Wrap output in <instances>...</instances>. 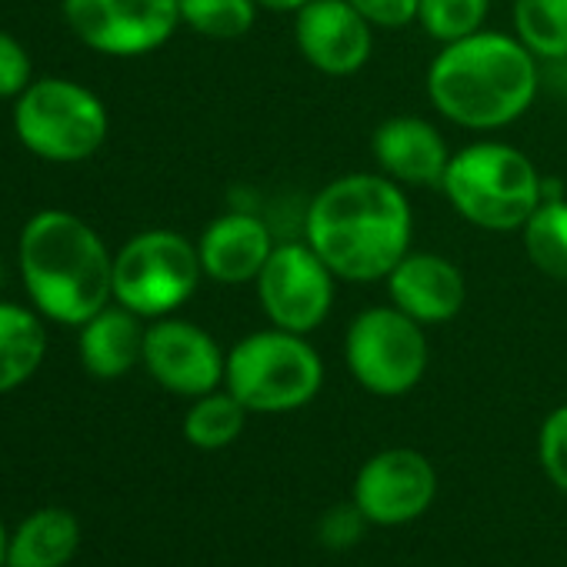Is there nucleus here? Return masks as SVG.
Returning <instances> with one entry per match:
<instances>
[{
    "mask_svg": "<svg viewBox=\"0 0 567 567\" xmlns=\"http://www.w3.org/2000/svg\"><path fill=\"white\" fill-rule=\"evenodd\" d=\"M537 461L547 474V481L567 494V404L554 408L537 431Z\"/></svg>",
    "mask_w": 567,
    "mask_h": 567,
    "instance_id": "obj_25",
    "label": "nucleus"
},
{
    "mask_svg": "<svg viewBox=\"0 0 567 567\" xmlns=\"http://www.w3.org/2000/svg\"><path fill=\"white\" fill-rule=\"evenodd\" d=\"M107 127L104 101L68 78L31 81L14 107V131L21 144L51 164L94 157L107 141Z\"/></svg>",
    "mask_w": 567,
    "mask_h": 567,
    "instance_id": "obj_6",
    "label": "nucleus"
},
{
    "mask_svg": "<svg viewBox=\"0 0 567 567\" xmlns=\"http://www.w3.org/2000/svg\"><path fill=\"white\" fill-rule=\"evenodd\" d=\"M371 154L378 171L401 187H441L454 151L431 121L417 114H394L374 127Z\"/></svg>",
    "mask_w": 567,
    "mask_h": 567,
    "instance_id": "obj_15",
    "label": "nucleus"
},
{
    "mask_svg": "<svg viewBox=\"0 0 567 567\" xmlns=\"http://www.w3.org/2000/svg\"><path fill=\"white\" fill-rule=\"evenodd\" d=\"M384 284H388L391 305L424 328L454 321L467 301V280L461 267L444 254L411 250L388 274Z\"/></svg>",
    "mask_w": 567,
    "mask_h": 567,
    "instance_id": "obj_14",
    "label": "nucleus"
},
{
    "mask_svg": "<svg viewBox=\"0 0 567 567\" xmlns=\"http://www.w3.org/2000/svg\"><path fill=\"white\" fill-rule=\"evenodd\" d=\"M527 260L550 280L567 284V200L550 197L534 207L520 227Z\"/></svg>",
    "mask_w": 567,
    "mask_h": 567,
    "instance_id": "obj_21",
    "label": "nucleus"
},
{
    "mask_svg": "<svg viewBox=\"0 0 567 567\" xmlns=\"http://www.w3.org/2000/svg\"><path fill=\"white\" fill-rule=\"evenodd\" d=\"M487 14L491 0H421L417 4V24L437 44H451L484 31Z\"/></svg>",
    "mask_w": 567,
    "mask_h": 567,
    "instance_id": "obj_24",
    "label": "nucleus"
},
{
    "mask_svg": "<svg viewBox=\"0 0 567 567\" xmlns=\"http://www.w3.org/2000/svg\"><path fill=\"white\" fill-rule=\"evenodd\" d=\"M8 527H4V520H0V567H8Z\"/></svg>",
    "mask_w": 567,
    "mask_h": 567,
    "instance_id": "obj_30",
    "label": "nucleus"
},
{
    "mask_svg": "<svg viewBox=\"0 0 567 567\" xmlns=\"http://www.w3.org/2000/svg\"><path fill=\"white\" fill-rule=\"evenodd\" d=\"M81 547V524L64 507L28 514L8 537V567H64Z\"/></svg>",
    "mask_w": 567,
    "mask_h": 567,
    "instance_id": "obj_18",
    "label": "nucleus"
},
{
    "mask_svg": "<svg viewBox=\"0 0 567 567\" xmlns=\"http://www.w3.org/2000/svg\"><path fill=\"white\" fill-rule=\"evenodd\" d=\"M141 364L164 391L194 401L207 391L224 388L227 351L200 324L171 315V318L151 321L144 334Z\"/></svg>",
    "mask_w": 567,
    "mask_h": 567,
    "instance_id": "obj_12",
    "label": "nucleus"
},
{
    "mask_svg": "<svg viewBox=\"0 0 567 567\" xmlns=\"http://www.w3.org/2000/svg\"><path fill=\"white\" fill-rule=\"evenodd\" d=\"M348 4L374 28V31H401L417 24L421 0H348Z\"/></svg>",
    "mask_w": 567,
    "mask_h": 567,
    "instance_id": "obj_28",
    "label": "nucleus"
},
{
    "mask_svg": "<svg viewBox=\"0 0 567 567\" xmlns=\"http://www.w3.org/2000/svg\"><path fill=\"white\" fill-rule=\"evenodd\" d=\"M344 364L368 394L404 398L427 374V328L394 305L364 308L344 334Z\"/></svg>",
    "mask_w": 567,
    "mask_h": 567,
    "instance_id": "obj_8",
    "label": "nucleus"
},
{
    "mask_svg": "<svg viewBox=\"0 0 567 567\" xmlns=\"http://www.w3.org/2000/svg\"><path fill=\"white\" fill-rule=\"evenodd\" d=\"M305 240L338 280H388V274L411 254L414 210L404 187L381 171L341 174L311 197Z\"/></svg>",
    "mask_w": 567,
    "mask_h": 567,
    "instance_id": "obj_1",
    "label": "nucleus"
},
{
    "mask_svg": "<svg viewBox=\"0 0 567 567\" xmlns=\"http://www.w3.org/2000/svg\"><path fill=\"white\" fill-rule=\"evenodd\" d=\"M254 284L264 318L280 331L315 334L334 311L338 277L308 240L274 244Z\"/></svg>",
    "mask_w": 567,
    "mask_h": 567,
    "instance_id": "obj_9",
    "label": "nucleus"
},
{
    "mask_svg": "<svg viewBox=\"0 0 567 567\" xmlns=\"http://www.w3.org/2000/svg\"><path fill=\"white\" fill-rule=\"evenodd\" d=\"M441 194L467 224L507 234L520 230L544 200L534 161L504 141H474L451 154Z\"/></svg>",
    "mask_w": 567,
    "mask_h": 567,
    "instance_id": "obj_4",
    "label": "nucleus"
},
{
    "mask_svg": "<svg viewBox=\"0 0 567 567\" xmlns=\"http://www.w3.org/2000/svg\"><path fill=\"white\" fill-rule=\"evenodd\" d=\"M64 21L81 44L107 58H141L164 48L177 24V0H64Z\"/></svg>",
    "mask_w": 567,
    "mask_h": 567,
    "instance_id": "obj_10",
    "label": "nucleus"
},
{
    "mask_svg": "<svg viewBox=\"0 0 567 567\" xmlns=\"http://www.w3.org/2000/svg\"><path fill=\"white\" fill-rule=\"evenodd\" d=\"M351 497L371 524L401 527L434 504L437 471L414 447H384L361 464Z\"/></svg>",
    "mask_w": 567,
    "mask_h": 567,
    "instance_id": "obj_11",
    "label": "nucleus"
},
{
    "mask_svg": "<svg viewBox=\"0 0 567 567\" xmlns=\"http://www.w3.org/2000/svg\"><path fill=\"white\" fill-rule=\"evenodd\" d=\"M181 24L210 41H240L257 24V0H177Z\"/></svg>",
    "mask_w": 567,
    "mask_h": 567,
    "instance_id": "obj_23",
    "label": "nucleus"
},
{
    "mask_svg": "<svg viewBox=\"0 0 567 567\" xmlns=\"http://www.w3.org/2000/svg\"><path fill=\"white\" fill-rule=\"evenodd\" d=\"M368 524L371 520L364 517V511L351 497L348 504H334L331 511H324V517L318 520V540L328 550H348L364 537Z\"/></svg>",
    "mask_w": 567,
    "mask_h": 567,
    "instance_id": "obj_26",
    "label": "nucleus"
},
{
    "mask_svg": "<svg viewBox=\"0 0 567 567\" xmlns=\"http://www.w3.org/2000/svg\"><path fill=\"white\" fill-rule=\"evenodd\" d=\"M311 0H257L260 11H274V14H298Z\"/></svg>",
    "mask_w": 567,
    "mask_h": 567,
    "instance_id": "obj_29",
    "label": "nucleus"
},
{
    "mask_svg": "<svg viewBox=\"0 0 567 567\" xmlns=\"http://www.w3.org/2000/svg\"><path fill=\"white\" fill-rule=\"evenodd\" d=\"M144 318L121 305H107L87 324H81L78 351L81 364L97 381H117L144 361Z\"/></svg>",
    "mask_w": 567,
    "mask_h": 567,
    "instance_id": "obj_17",
    "label": "nucleus"
},
{
    "mask_svg": "<svg viewBox=\"0 0 567 567\" xmlns=\"http://www.w3.org/2000/svg\"><path fill=\"white\" fill-rule=\"evenodd\" d=\"M31 84V58L18 38L0 31V101L21 97Z\"/></svg>",
    "mask_w": 567,
    "mask_h": 567,
    "instance_id": "obj_27",
    "label": "nucleus"
},
{
    "mask_svg": "<svg viewBox=\"0 0 567 567\" xmlns=\"http://www.w3.org/2000/svg\"><path fill=\"white\" fill-rule=\"evenodd\" d=\"M48 354V334L34 311L0 301V394L28 384Z\"/></svg>",
    "mask_w": 567,
    "mask_h": 567,
    "instance_id": "obj_19",
    "label": "nucleus"
},
{
    "mask_svg": "<svg viewBox=\"0 0 567 567\" xmlns=\"http://www.w3.org/2000/svg\"><path fill=\"white\" fill-rule=\"evenodd\" d=\"M200 277L197 240L161 227L144 230L114 254V301L144 321L171 318L194 298Z\"/></svg>",
    "mask_w": 567,
    "mask_h": 567,
    "instance_id": "obj_7",
    "label": "nucleus"
},
{
    "mask_svg": "<svg viewBox=\"0 0 567 567\" xmlns=\"http://www.w3.org/2000/svg\"><path fill=\"white\" fill-rule=\"evenodd\" d=\"M0 288H4V264H0Z\"/></svg>",
    "mask_w": 567,
    "mask_h": 567,
    "instance_id": "obj_31",
    "label": "nucleus"
},
{
    "mask_svg": "<svg viewBox=\"0 0 567 567\" xmlns=\"http://www.w3.org/2000/svg\"><path fill=\"white\" fill-rule=\"evenodd\" d=\"M247 414L250 411L227 388L207 391L190 401L184 414V437L197 451H224L244 434Z\"/></svg>",
    "mask_w": 567,
    "mask_h": 567,
    "instance_id": "obj_20",
    "label": "nucleus"
},
{
    "mask_svg": "<svg viewBox=\"0 0 567 567\" xmlns=\"http://www.w3.org/2000/svg\"><path fill=\"white\" fill-rule=\"evenodd\" d=\"M514 38L537 61L567 58V0H514Z\"/></svg>",
    "mask_w": 567,
    "mask_h": 567,
    "instance_id": "obj_22",
    "label": "nucleus"
},
{
    "mask_svg": "<svg viewBox=\"0 0 567 567\" xmlns=\"http://www.w3.org/2000/svg\"><path fill=\"white\" fill-rule=\"evenodd\" d=\"M224 388L250 414H291L324 388V361L308 334L264 328L227 351Z\"/></svg>",
    "mask_w": 567,
    "mask_h": 567,
    "instance_id": "obj_5",
    "label": "nucleus"
},
{
    "mask_svg": "<svg viewBox=\"0 0 567 567\" xmlns=\"http://www.w3.org/2000/svg\"><path fill=\"white\" fill-rule=\"evenodd\" d=\"M270 250H274L270 227L247 210H227L214 217L197 237L204 277L217 284H230V288H237V284H254Z\"/></svg>",
    "mask_w": 567,
    "mask_h": 567,
    "instance_id": "obj_16",
    "label": "nucleus"
},
{
    "mask_svg": "<svg viewBox=\"0 0 567 567\" xmlns=\"http://www.w3.org/2000/svg\"><path fill=\"white\" fill-rule=\"evenodd\" d=\"M295 44L315 71L351 78L374 54V28L348 0H311L295 14Z\"/></svg>",
    "mask_w": 567,
    "mask_h": 567,
    "instance_id": "obj_13",
    "label": "nucleus"
},
{
    "mask_svg": "<svg viewBox=\"0 0 567 567\" xmlns=\"http://www.w3.org/2000/svg\"><path fill=\"white\" fill-rule=\"evenodd\" d=\"M21 277L54 324L81 328L114 301V257L104 237L71 210H41L21 230Z\"/></svg>",
    "mask_w": 567,
    "mask_h": 567,
    "instance_id": "obj_3",
    "label": "nucleus"
},
{
    "mask_svg": "<svg viewBox=\"0 0 567 567\" xmlns=\"http://www.w3.org/2000/svg\"><path fill=\"white\" fill-rule=\"evenodd\" d=\"M537 58L501 31L441 44L427 68V97L434 111L477 134L504 131L520 121L537 101Z\"/></svg>",
    "mask_w": 567,
    "mask_h": 567,
    "instance_id": "obj_2",
    "label": "nucleus"
}]
</instances>
